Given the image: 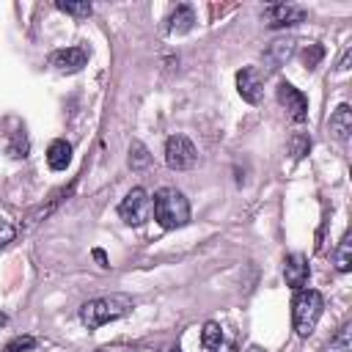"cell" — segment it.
Here are the masks:
<instances>
[{"instance_id": "obj_10", "label": "cell", "mask_w": 352, "mask_h": 352, "mask_svg": "<svg viewBox=\"0 0 352 352\" xmlns=\"http://www.w3.org/2000/svg\"><path fill=\"white\" fill-rule=\"evenodd\" d=\"M308 275H311V267H308V258L302 253H292L283 258V278H286V286L292 289H302L308 283Z\"/></svg>"}, {"instance_id": "obj_3", "label": "cell", "mask_w": 352, "mask_h": 352, "mask_svg": "<svg viewBox=\"0 0 352 352\" xmlns=\"http://www.w3.org/2000/svg\"><path fill=\"white\" fill-rule=\"evenodd\" d=\"M322 308H324V297L316 289H297V294L292 300V324L300 338L314 333V327L322 316Z\"/></svg>"}, {"instance_id": "obj_29", "label": "cell", "mask_w": 352, "mask_h": 352, "mask_svg": "<svg viewBox=\"0 0 352 352\" xmlns=\"http://www.w3.org/2000/svg\"><path fill=\"white\" fill-rule=\"evenodd\" d=\"M3 322H6V316H3V314H0V324H3Z\"/></svg>"}, {"instance_id": "obj_2", "label": "cell", "mask_w": 352, "mask_h": 352, "mask_svg": "<svg viewBox=\"0 0 352 352\" xmlns=\"http://www.w3.org/2000/svg\"><path fill=\"white\" fill-rule=\"evenodd\" d=\"M132 308V300L124 297V294H110V297H96V300H88L82 308H80V322L88 327V330H96L118 316H124L126 311Z\"/></svg>"}, {"instance_id": "obj_25", "label": "cell", "mask_w": 352, "mask_h": 352, "mask_svg": "<svg viewBox=\"0 0 352 352\" xmlns=\"http://www.w3.org/2000/svg\"><path fill=\"white\" fill-rule=\"evenodd\" d=\"M214 352H236V341H234V338H228V341L223 338V341H220V346H217Z\"/></svg>"}, {"instance_id": "obj_14", "label": "cell", "mask_w": 352, "mask_h": 352, "mask_svg": "<svg viewBox=\"0 0 352 352\" xmlns=\"http://www.w3.org/2000/svg\"><path fill=\"white\" fill-rule=\"evenodd\" d=\"M292 52H294V41L292 38H278V41H272L270 47H267V60H270V69H278V66H283L289 58H292Z\"/></svg>"}, {"instance_id": "obj_18", "label": "cell", "mask_w": 352, "mask_h": 352, "mask_svg": "<svg viewBox=\"0 0 352 352\" xmlns=\"http://www.w3.org/2000/svg\"><path fill=\"white\" fill-rule=\"evenodd\" d=\"M336 270L338 272H349L352 270V236L344 234L338 250H336Z\"/></svg>"}, {"instance_id": "obj_4", "label": "cell", "mask_w": 352, "mask_h": 352, "mask_svg": "<svg viewBox=\"0 0 352 352\" xmlns=\"http://www.w3.org/2000/svg\"><path fill=\"white\" fill-rule=\"evenodd\" d=\"M148 214H151V198L146 195L143 187L129 190V192L121 198V204H118V217H121L126 226H143V223L148 220Z\"/></svg>"}, {"instance_id": "obj_19", "label": "cell", "mask_w": 352, "mask_h": 352, "mask_svg": "<svg viewBox=\"0 0 352 352\" xmlns=\"http://www.w3.org/2000/svg\"><path fill=\"white\" fill-rule=\"evenodd\" d=\"M8 154L11 157H28V138H25V129H16L14 135H11V140H8Z\"/></svg>"}, {"instance_id": "obj_28", "label": "cell", "mask_w": 352, "mask_h": 352, "mask_svg": "<svg viewBox=\"0 0 352 352\" xmlns=\"http://www.w3.org/2000/svg\"><path fill=\"white\" fill-rule=\"evenodd\" d=\"M165 352H182V349H179V346H170V349H165Z\"/></svg>"}, {"instance_id": "obj_21", "label": "cell", "mask_w": 352, "mask_h": 352, "mask_svg": "<svg viewBox=\"0 0 352 352\" xmlns=\"http://www.w3.org/2000/svg\"><path fill=\"white\" fill-rule=\"evenodd\" d=\"M324 58V47L322 44H308V50L302 52V60L308 69H316V63Z\"/></svg>"}, {"instance_id": "obj_7", "label": "cell", "mask_w": 352, "mask_h": 352, "mask_svg": "<svg viewBox=\"0 0 352 352\" xmlns=\"http://www.w3.org/2000/svg\"><path fill=\"white\" fill-rule=\"evenodd\" d=\"M85 63H88V47H63V50H55L50 55V66L63 72V74L80 72Z\"/></svg>"}, {"instance_id": "obj_5", "label": "cell", "mask_w": 352, "mask_h": 352, "mask_svg": "<svg viewBox=\"0 0 352 352\" xmlns=\"http://www.w3.org/2000/svg\"><path fill=\"white\" fill-rule=\"evenodd\" d=\"M195 160H198V151H195V146H192L190 138H184V135H170V138L165 140V162H168V168H173V170H187V168L195 165Z\"/></svg>"}, {"instance_id": "obj_11", "label": "cell", "mask_w": 352, "mask_h": 352, "mask_svg": "<svg viewBox=\"0 0 352 352\" xmlns=\"http://www.w3.org/2000/svg\"><path fill=\"white\" fill-rule=\"evenodd\" d=\"M327 129H330V135L336 138V140H346L349 138V132H352V110H349V104H338L336 110H333V116H330V121H327Z\"/></svg>"}, {"instance_id": "obj_1", "label": "cell", "mask_w": 352, "mask_h": 352, "mask_svg": "<svg viewBox=\"0 0 352 352\" xmlns=\"http://www.w3.org/2000/svg\"><path fill=\"white\" fill-rule=\"evenodd\" d=\"M151 212H154V220L168 231L182 228V226L190 223V201L176 187L157 190L154 198H151Z\"/></svg>"}, {"instance_id": "obj_12", "label": "cell", "mask_w": 352, "mask_h": 352, "mask_svg": "<svg viewBox=\"0 0 352 352\" xmlns=\"http://www.w3.org/2000/svg\"><path fill=\"white\" fill-rule=\"evenodd\" d=\"M192 25H195V11L187 3H179L168 16V30L170 33H187V30H192Z\"/></svg>"}, {"instance_id": "obj_15", "label": "cell", "mask_w": 352, "mask_h": 352, "mask_svg": "<svg viewBox=\"0 0 352 352\" xmlns=\"http://www.w3.org/2000/svg\"><path fill=\"white\" fill-rule=\"evenodd\" d=\"M55 8L63 11V14H69V16H74V19H85V16H91V11H94V6H91L88 0H66V3L58 0Z\"/></svg>"}, {"instance_id": "obj_20", "label": "cell", "mask_w": 352, "mask_h": 352, "mask_svg": "<svg viewBox=\"0 0 352 352\" xmlns=\"http://www.w3.org/2000/svg\"><path fill=\"white\" fill-rule=\"evenodd\" d=\"M129 165H132V168L148 165V151H146L143 143H132V148H129Z\"/></svg>"}, {"instance_id": "obj_8", "label": "cell", "mask_w": 352, "mask_h": 352, "mask_svg": "<svg viewBox=\"0 0 352 352\" xmlns=\"http://www.w3.org/2000/svg\"><path fill=\"white\" fill-rule=\"evenodd\" d=\"M278 102L289 110V116H292V121H305L308 118V99H305V94L300 91V88H294L292 82H280L278 85Z\"/></svg>"}, {"instance_id": "obj_27", "label": "cell", "mask_w": 352, "mask_h": 352, "mask_svg": "<svg viewBox=\"0 0 352 352\" xmlns=\"http://www.w3.org/2000/svg\"><path fill=\"white\" fill-rule=\"evenodd\" d=\"M248 352H264V349H261V346H250Z\"/></svg>"}, {"instance_id": "obj_13", "label": "cell", "mask_w": 352, "mask_h": 352, "mask_svg": "<svg viewBox=\"0 0 352 352\" xmlns=\"http://www.w3.org/2000/svg\"><path fill=\"white\" fill-rule=\"evenodd\" d=\"M69 162H72V146L66 140H52L47 148V165L52 170H66Z\"/></svg>"}, {"instance_id": "obj_9", "label": "cell", "mask_w": 352, "mask_h": 352, "mask_svg": "<svg viewBox=\"0 0 352 352\" xmlns=\"http://www.w3.org/2000/svg\"><path fill=\"white\" fill-rule=\"evenodd\" d=\"M264 19L270 28H289L305 19V8L294 6V3H275L264 8Z\"/></svg>"}, {"instance_id": "obj_26", "label": "cell", "mask_w": 352, "mask_h": 352, "mask_svg": "<svg viewBox=\"0 0 352 352\" xmlns=\"http://www.w3.org/2000/svg\"><path fill=\"white\" fill-rule=\"evenodd\" d=\"M94 256H96V261H102V267H107V264H104V253H102V250H94Z\"/></svg>"}, {"instance_id": "obj_16", "label": "cell", "mask_w": 352, "mask_h": 352, "mask_svg": "<svg viewBox=\"0 0 352 352\" xmlns=\"http://www.w3.org/2000/svg\"><path fill=\"white\" fill-rule=\"evenodd\" d=\"M220 341H223V327L217 322H206L204 330H201V346H204V352H214L220 346Z\"/></svg>"}, {"instance_id": "obj_22", "label": "cell", "mask_w": 352, "mask_h": 352, "mask_svg": "<svg viewBox=\"0 0 352 352\" xmlns=\"http://www.w3.org/2000/svg\"><path fill=\"white\" fill-rule=\"evenodd\" d=\"M308 148H311V138H308V135H294V138H292V154H294V160L305 157Z\"/></svg>"}, {"instance_id": "obj_23", "label": "cell", "mask_w": 352, "mask_h": 352, "mask_svg": "<svg viewBox=\"0 0 352 352\" xmlns=\"http://www.w3.org/2000/svg\"><path fill=\"white\" fill-rule=\"evenodd\" d=\"M33 344H36V341H33L30 336H16V338H14L3 352H22V349H30Z\"/></svg>"}, {"instance_id": "obj_6", "label": "cell", "mask_w": 352, "mask_h": 352, "mask_svg": "<svg viewBox=\"0 0 352 352\" xmlns=\"http://www.w3.org/2000/svg\"><path fill=\"white\" fill-rule=\"evenodd\" d=\"M236 91L248 104H258L261 102V91H264V74L256 66H245L236 72Z\"/></svg>"}, {"instance_id": "obj_17", "label": "cell", "mask_w": 352, "mask_h": 352, "mask_svg": "<svg viewBox=\"0 0 352 352\" xmlns=\"http://www.w3.org/2000/svg\"><path fill=\"white\" fill-rule=\"evenodd\" d=\"M349 336H352V324H341L338 333H336V336L330 338V344L324 346V352H352Z\"/></svg>"}, {"instance_id": "obj_24", "label": "cell", "mask_w": 352, "mask_h": 352, "mask_svg": "<svg viewBox=\"0 0 352 352\" xmlns=\"http://www.w3.org/2000/svg\"><path fill=\"white\" fill-rule=\"evenodd\" d=\"M14 234H16V231H14V226H11L6 217H0V248H3V245H8V242L14 239Z\"/></svg>"}]
</instances>
